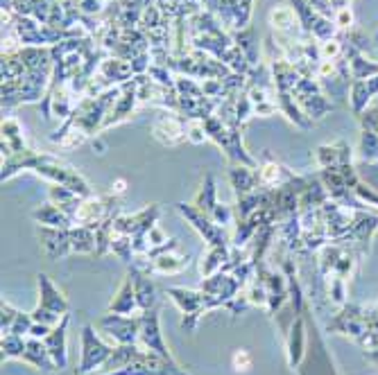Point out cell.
I'll return each instance as SVG.
<instances>
[{"label": "cell", "mask_w": 378, "mask_h": 375, "mask_svg": "<svg viewBox=\"0 0 378 375\" xmlns=\"http://www.w3.org/2000/svg\"><path fill=\"white\" fill-rule=\"evenodd\" d=\"M125 181L123 179H118L116 183H114V188H112V192H116V195H120V192H125Z\"/></svg>", "instance_id": "44dd1931"}, {"label": "cell", "mask_w": 378, "mask_h": 375, "mask_svg": "<svg viewBox=\"0 0 378 375\" xmlns=\"http://www.w3.org/2000/svg\"><path fill=\"white\" fill-rule=\"evenodd\" d=\"M267 21H270L274 34H281V36H290V39H295V36L301 34V28H299V16L297 11L292 7H286V5H276L270 9V14H267Z\"/></svg>", "instance_id": "277c9868"}, {"label": "cell", "mask_w": 378, "mask_h": 375, "mask_svg": "<svg viewBox=\"0 0 378 375\" xmlns=\"http://www.w3.org/2000/svg\"><path fill=\"white\" fill-rule=\"evenodd\" d=\"M340 50H342V45H340L338 41H333V39H328V41H324V43L320 45V57L333 61V59L340 55Z\"/></svg>", "instance_id": "e0dca14e"}, {"label": "cell", "mask_w": 378, "mask_h": 375, "mask_svg": "<svg viewBox=\"0 0 378 375\" xmlns=\"http://www.w3.org/2000/svg\"><path fill=\"white\" fill-rule=\"evenodd\" d=\"M23 357H26L28 362H32V364L39 366V369H45V371L57 369L50 351H48V346H41V342H36V339H30L26 344V353H23Z\"/></svg>", "instance_id": "8fae6325"}, {"label": "cell", "mask_w": 378, "mask_h": 375, "mask_svg": "<svg viewBox=\"0 0 378 375\" xmlns=\"http://www.w3.org/2000/svg\"><path fill=\"white\" fill-rule=\"evenodd\" d=\"M70 3L84 16H102L109 0H70Z\"/></svg>", "instance_id": "5bb4252c"}, {"label": "cell", "mask_w": 378, "mask_h": 375, "mask_svg": "<svg viewBox=\"0 0 378 375\" xmlns=\"http://www.w3.org/2000/svg\"><path fill=\"white\" fill-rule=\"evenodd\" d=\"M252 366V357L247 351H236L234 355V369L236 371H247Z\"/></svg>", "instance_id": "ac0fdd59"}, {"label": "cell", "mask_w": 378, "mask_h": 375, "mask_svg": "<svg viewBox=\"0 0 378 375\" xmlns=\"http://www.w3.org/2000/svg\"><path fill=\"white\" fill-rule=\"evenodd\" d=\"M102 328L116 337L120 344H134L141 335V319H127L120 315H109L102 319Z\"/></svg>", "instance_id": "3957f363"}, {"label": "cell", "mask_w": 378, "mask_h": 375, "mask_svg": "<svg viewBox=\"0 0 378 375\" xmlns=\"http://www.w3.org/2000/svg\"><path fill=\"white\" fill-rule=\"evenodd\" d=\"M139 303H136V294H134V290H131V278H127L125 281V285L120 287V292H118V298L112 303V310L114 315H129V312L136 308Z\"/></svg>", "instance_id": "7c38bea8"}, {"label": "cell", "mask_w": 378, "mask_h": 375, "mask_svg": "<svg viewBox=\"0 0 378 375\" xmlns=\"http://www.w3.org/2000/svg\"><path fill=\"white\" fill-rule=\"evenodd\" d=\"M129 278H131V285H134V294H136L139 308L143 312L152 310V305H154V287H152V283L148 278H143L136 269L129 273Z\"/></svg>", "instance_id": "30bf717a"}, {"label": "cell", "mask_w": 378, "mask_h": 375, "mask_svg": "<svg viewBox=\"0 0 378 375\" xmlns=\"http://www.w3.org/2000/svg\"><path fill=\"white\" fill-rule=\"evenodd\" d=\"M26 344L18 335H3V359H11V357H23L26 353Z\"/></svg>", "instance_id": "4fadbf2b"}, {"label": "cell", "mask_w": 378, "mask_h": 375, "mask_svg": "<svg viewBox=\"0 0 378 375\" xmlns=\"http://www.w3.org/2000/svg\"><path fill=\"white\" fill-rule=\"evenodd\" d=\"M281 170L284 168H279L276 163H265L259 172V181L263 185H276L279 177H281Z\"/></svg>", "instance_id": "9a60e30c"}, {"label": "cell", "mask_w": 378, "mask_h": 375, "mask_svg": "<svg viewBox=\"0 0 378 375\" xmlns=\"http://www.w3.org/2000/svg\"><path fill=\"white\" fill-rule=\"evenodd\" d=\"M351 21H353L351 9H349V7H340L338 16H335V25H338V28H349Z\"/></svg>", "instance_id": "d6986e66"}, {"label": "cell", "mask_w": 378, "mask_h": 375, "mask_svg": "<svg viewBox=\"0 0 378 375\" xmlns=\"http://www.w3.org/2000/svg\"><path fill=\"white\" fill-rule=\"evenodd\" d=\"M206 138H209V134H206V129H204V120H190L188 122V141L200 145Z\"/></svg>", "instance_id": "2e32d148"}, {"label": "cell", "mask_w": 378, "mask_h": 375, "mask_svg": "<svg viewBox=\"0 0 378 375\" xmlns=\"http://www.w3.org/2000/svg\"><path fill=\"white\" fill-rule=\"evenodd\" d=\"M66 323H68V317H64L62 319V326H57L50 335H48V339H45V346H48V351H50L57 369H64L66 366V342H64Z\"/></svg>", "instance_id": "9c48e42d"}, {"label": "cell", "mask_w": 378, "mask_h": 375, "mask_svg": "<svg viewBox=\"0 0 378 375\" xmlns=\"http://www.w3.org/2000/svg\"><path fill=\"white\" fill-rule=\"evenodd\" d=\"M152 136L161 145H179V143L188 141V122H186V118L177 116V111H173V114H163L154 120Z\"/></svg>", "instance_id": "6da1fadb"}, {"label": "cell", "mask_w": 378, "mask_h": 375, "mask_svg": "<svg viewBox=\"0 0 378 375\" xmlns=\"http://www.w3.org/2000/svg\"><path fill=\"white\" fill-rule=\"evenodd\" d=\"M259 202H261V197H259V195H254V197L249 199V204H259ZM252 208H254V206H245V208L240 210V215H242V217H247Z\"/></svg>", "instance_id": "ffe728a7"}, {"label": "cell", "mask_w": 378, "mask_h": 375, "mask_svg": "<svg viewBox=\"0 0 378 375\" xmlns=\"http://www.w3.org/2000/svg\"><path fill=\"white\" fill-rule=\"evenodd\" d=\"M39 287H41V308L50 310V312H55V315L62 317L68 310L66 298L55 290V285L48 281V276H43V273L39 276Z\"/></svg>", "instance_id": "ba28073f"}, {"label": "cell", "mask_w": 378, "mask_h": 375, "mask_svg": "<svg viewBox=\"0 0 378 375\" xmlns=\"http://www.w3.org/2000/svg\"><path fill=\"white\" fill-rule=\"evenodd\" d=\"M234 43L240 48V53L245 55V59L249 61V66L256 68L261 64V48H259V36H256L254 28H245V30H238L234 32Z\"/></svg>", "instance_id": "52a82bcc"}, {"label": "cell", "mask_w": 378, "mask_h": 375, "mask_svg": "<svg viewBox=\"0 0 378 375\" xmlns=\"http://www.w3.org/2000/svg\"><path fill=\"white\" fill-rule=\"evenodd\" d=\"M82 337H84V353H82L80 373H89L91 369L104 364V362H107L109 357H112L114 348L104 346L100 339H97L91 326H87V328L82 330Z\"/></svg>", "instance_id": "7a4b0ae2"}, {"label": "cell", "mask_w": 378, "mask_h": 375, "mask_svg": "<svg viewBox=\"0 0 378 375\" xmlns=\"http://www.w3.org/2000/svg\"><path fill=\"white\" fill-rule=\"evenodd\" d=\"M141 339H143L145 346L150 348V351H154L156 355L170 359L166 346H163V339H161V332H158V315H156V310L143 312V317H141Z\"/></svg>", "instance_id": "5b68a950"}, {"label": "cell", "mask_w": 378, "mask_h": 375, "mask_svg": "<svg viewBox=\"0 0 378 375\" xmlns=\"http://www.w3.org/2000/svg\"><path fill=\"white\" fill-rule=\"evenodd\" d=\"M97 72L104 75L112 84H125V82L136 77V75H134V68H131V61L120 59V57H112V55L102 61Z\"/></svg>", "instance_id": "8992f818"}]
</instances>
